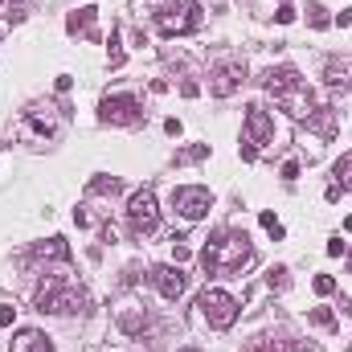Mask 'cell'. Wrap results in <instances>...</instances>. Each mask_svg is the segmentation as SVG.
Listing matches in <instances>:
<instances>
[{
    "instance_id": "cell-1",
    "label": "cell",
    "mask_w": 352,
    "mask_h": 352,
    "mask_svg": "<svg viewBox=\"0 0 352 352\" xmlns=\"http://www.w3.org/2000/svg\"><path fill=\"white\" fill-rule=\"evenodd\" d=\"M250 263H254V250H250V238H246L242 230H221V234L201 250L205 274H217V278H234V274H242Z\"/></svg>"
},
{
    "instance_id": "cell-2",
    "label": "cell",
    "mask_w": 352,
    "mask_h": 352,
    "mask_svg": "<svg viewBox=\"0 0 352 352\" xmlns=\"http://www.w3.org/2000/svg\"><path fill=\"white\" fill-rule=\"evenodd\" d=\"M263 87L274 94V102L291 115V119H311L320 107H316V94H311V87L299 78V70L295 66H278V70H266Z\"/></svg>"
},
{
    "instance_id": "cell-3",
    "label": "cell",
    "mask_w": 352,
    "mask_h": 352,
    "mask_svg": "<svg viewBox=\"0 0 352 352\" xmlns=\"http://www.w3.org/2000/svg\"><path fill=\"white\" fill-rule=\"evenodd\" d=\"M33 303H37V311L70 316V311H82L87 295H82V287H78L74 278H66V274H45V278L37 283V291H33Z\"/></svg>"
},
{
    "instance_id": "cell-4",
    "label": "cell",
    "mask_w": 352,
    "mask_h": 352,
    "mask_svg": "<svg viewBox=\"0 0 352 352\" xmlns=\"http://www.w3.org/2000/svg\"><path fill=\"white\" fill-rule=\"evenodd\" d=\"M156 29L164 37H184V33H197L201 29V8L192 0H173L156 12Z\"/></svg>"
},
{
    "instance_id": "cell-5",
    "label": "cell",
    "mask_w": 352,
    "mask_h": 352,
    "mask_svg": "<svg viewBox=\"0 0 352 352\" xmlns=\"http://www.w3.org/2000/svg\"><path fill=\"white\" fill-rule=\"evenodd\" d=\"M156 226H160L156 192H152V188L131 192V201H127V230H131L135 238H148V234H156Z\"/></svg>"
},
{
    "instance_id": "cell-6",
    "label": "cell",
    "mask_w": 352,
    "mask_h": 352,
    "mask_svg": "<svg viewBox=\"0 0 352 352\" xmlns=\"http://www.w3.org/2000/svg\"><path fill=\"white\" fill-rule=\"evenodd\" d=\"M197 307H201V316L209 320V328H217V332L234 328V320H238V299L226 295V291H217V287H205V291L197 295Z\"/></svg>"
},
{
    "instance_id": "cell-7",
    "label": "cell",
    "mask_w": 352,
    "mask_h": 352,
    "mask_svg": "<svg viewBox=\"0 0 352 352\" xmlns=\"http://www.w3.org/2000/svg\"><path fill=\"white\" fill-rule=\"evenodd\" d=\"M58 131H62V111L58 107H33L21 119V135L29 144H50V140H58Z\"/></svg>"
},
{
    "instance_id": "cell-8",
    "label": "cell",
    "mask_w": 352,
    "mask_h": 352,
    "mask_svg": "<svg viewBox=\"0 0 352 352\" xmlns=\"http://www.w3.org/2000/svg\"><path fill=\"white\" fill-rule=\"evenodd\" d=\"M173 209L184 217V221H201V217L213 209V192H209V188H201V184L173 188Z\"/></svg>"
},
{
    "instance_id": "cell-9",
    "label": "cell",
    "mask_w": 352,
    "mask_h": 352,
    "mask_svg": "<svg viewBox=\"0 0 352 352\" xmlns=\"http://www.w3.org/2000/svg\"><path fill=\"white\" fill-rule=\"evenodd\" d=\"M274 140V119L266 115L263 107H250L246 111V148H242V160L250 164L254 156H258V148Z\"/></svg>"
},
{
    "instance_id": "cell-10",
    "label": "cell",
    "mask_w": 352,
    "mask_h": 352,
    "mask_svg": "<svg viewBox=\"0 0 352 352\" xmlns=\"http://www.w3.org/2000/svg\"><path fill=\"white\" fill-rule=\"evenodd\" d=\"M140 119H144L140 98H131V94H107V98H102V123L131 127V123H140Z\"/></svg>"
},
{
    "instance_id": "cell-11",
    "label": "cell",
    "mask_w": 352,
    "mask_h": 352,
    "mask_svg": "<svg viewBox=\"0 0 352 352\" xmlns=\"http://www.w3.org/2000/svg\"><path fill=\"white\" fill-rule=\"evenodd\" d=\"M242 78H246V66H242V62H221V66L213 70V82H209V90H213L217 98H230L234 90L242 87Z\"/></svg>"
},
{
    "instance_id": "cell-12",
    "label": "cell",
    "mask_w": 352,
    "mask_h": 352,
    "mask_svg": "<svg viewBox=\"0 0 352 352\" xmlns=\"http://www.w3.org/2000/svg\"><path fill=\"white\" fill-rule=\"evenodd\" d=\"M152 283L164 299H180L184 295V270L180 266H152Z\"/></svg>"
},
{
    "instance_id": "cell-13",
    "label": "cell",
    "mask_w": 352,
    "mask_h": 352,
    "mask_svg": "<svg viewBox=\"0 0 352 352\" xmlns=\"http://www.w3.org/2000/svg\"><path fill=\"white\" fill-rule=\"evenodd\" d=\"M8 352H54V340L45 332H37V328H21L12 336V349Z\"/></svg>"
},
{
    "instance_id": "cell-14",
    "label": "cell",
    "mask_w": 352,
    "mask_h": 352,
    "mask_svg": "<svg viewBox=\"0 0 352 352\" xmlns=\"http://www.w3.org/2000/svg\"><path fill=\"white\" fill-rule=\"evenodd\" d=\"M94 16H98V12H94L90 4H82V8H74V12H70V21H66V29H70V33H82V37H90V41H98V29H94Z\"/></svg>"
},
{
    "instance_id": "cell-15",
    "label": "cell",
    "mask_w": 352,
    "mask_h": 352,
    "mask_svg": "<svg viewBox=\"0 0 352 352\" xmlns=\"http://www.w3.org/2000/svg\"><path fill=\"white\" fill-rule=\"evenodd\" d=\"M324 74H328V87L332 90H349L352 87V66L349 62H328Z\"/></svg>"
},
{
    "instance_id": "cell-16",
    "label": "cell",
    "mask_w": 352,
    "mask_h": 352,
    "mask_svg": "<svg viewBox=\"0 0 352 352\" xmlns=\"http://www.w3.org/2000/svg\"><path fill=\"white\" fill-rule=\"evenodd\" d=\"M33 258H70V246H66V238H50V242L33 246Z\"/></svg>"
},
{
    "instance_id": "cell-17",
    "label": "cell",
    "mask_w": 352,
    "mask_h": 352,
    "mask_svg": "<svg viewBox=\"0 0 352 352\" xmlns=\"http://www.w3.org/2000/svg\"><path fill=\"white\" fill-rule=\"evenodd\" d=\"M246 352H295V344L283 340V336H254Z\"/></svg>"
},
{
    "instance_id": "cell-18",
    "label": "cell",
    "mask_w": 352,
    "mask_h": 352,
    "mask_svg": "<svg viewBox=\"0 0 352 352\" xmlns=\"http://www.w3.org/2000/svg\"><path fill=\"white\" fill-rule=\"evenodd\" d=\"M119 328H123L127 336H140V332L148 328V311H123V316H119Z\"/></svg>"
},
{
    "instance_id": "cell-19",
    "label": "cell",
    "mask_w": 352,
    "mask_h": 352,
    "mask_svg": "<svg viewBox=\"0 0 352 352\" xmlns=\"http://www.w3.org/2000/svg\"><path fill=\"white\" fill-rule=\"evenodd\" d=\"M307 123H311V127H316L320 135H336V115H332L328 107H320V111H316V115H311Z\"/></svg>"
},
{
    "instance_id": "cell-20",
    "label": "cell",
    "mask_w": 352,
    "mask_h": 352,
    "mask_svg": "<svg viewBox=\"0 0 352 352\" xmlns=\"http://www.w3.org/2000/svg\"><path fill=\"white\" fill-rule=\"evenodd\" d=\"M332 173H336V184H340V188H352V156H340Z\"/></svg>"
},
{
    "instance_id": "cell-21",
    "label": "cell",
    "mask_w": 352,
    "mask_h": 352,
    "mask_svg": "<svg viewBox=\"0 0 352 352\" xmlns=\"http://www.w3.org/2000/svg\"><path fill=\"white\" fill-rule=\"evenodd\" d=\"M307 25L311 29H328V8L324 4H307Z\"/></svg>"
},
{
    "instance_id": "cell-22",
    "label": "cell",
    "mask_w": 352,
    "mask_h": 352,
    "mask_svg": "<svg viewBox=\"0 0 352 352\" xmlns=\"http://www.w3.org/2000/svg\"><path fill=\"white\" fill-rule=\"evenodd\" d=\"M205 156H209V144H192L176 156V164H192V160H205Z\"/></svg>"
},
{
    "instance_id": "cell-23",
    "label": "cell",
    "mask_w": 352,
    "mask_h": 352,
    "mask_svg": "<svg viewBox=\"0 0 352 352\" xmlns=\"http://www.w3.org/2000/svg\"><path fill=\"white\" fill-rule=\"evenodd\" d=\"M119 188H123V184H119L115 176H94V180H90V192H111V197H115Z\"/></svg>"
},
{
    "instance_id": "cell-24",
    "label": "cell",
    "mask_w": 352,
    "mask_h": 352,
    "mask_svg": "<svg viewBox=\"0 0 352 352\" xmlns=\"http://www.w3.org/2000/svg\"><path fill=\"white\" fill-rule=\"evenodd\" d=\"M307 320H311V324H316V328H336V316H332V311H328V307H316V311H311V316H307Z\"/></svg>"
},
{
    "instance_id": "cell-25",
    "label": "cell",
    "mask_w": 352,
    "mask_h": 352,
    "mask_svg": "<svg viewBox=\"0 0 352 352\" xmlns=\"http://www.w3.org/2000/svg\"><path fill=\"white\" fill-rule=\"evenodd\" d=\"M266 287H270V291H283V287H287V270H283V266H274V270L266 274Z\"/></svg>"
},
{
    "instance_id": "cell-26",
    "label": "cell",
    "mask_w": 352,
    "mask_h": 352,
    "mask_svg": "<svg viewBox=\"0 0 352 352\" xmlns=\"http://www.w3.org/2000/svg\"><path fill=\"white\" fill-rule=\"evenodd\" d=\"M311 287H316L320 295H332V291H336V278H332V274H316V283H311Z\"/></svg>"
},
{
    "instance_id": "cell-27",
    "label": "cell",
    "mask_w": 352,
    "mask_h": 352,
    "mask_svg": "<svg viewBox=\"0 0 352 352\" xmlns=\"http://www.w3.org/2000/svg\"><path fill=\"white\" fill-rule=\"evenodd\" d=\"M263 230L270 234V238H283V226H278V217H274V213H263Z\"/></svg>"
},
{
    "instance_id": "cell-28",
    "label": "cell",
    "mask_w": 352,
    "mask_h": 352,
    "mask_svg": "<svg viewBox=\"0 0 352 352\" xmlns=\"http://www.w3.org/2000/svg\"><path fill=\"white\" fill-rule=\"evenodd\" d=\"M111 66H115V70L123 66V45H119V37H115V33H111Z\"/></svg>"
},
{
    "instance_id": "cell-29",
    "label": "cell",
    "mask_w": 352,
    "mask_h": 352,
    "mask_svg": "<svg viewBox=\"0 0 352 352\" xmlns=\"http://www.w3.org/2000/svg\"><path fill=\"white\" fill-rule=\"evenodd\" d=\"M274 21H278V25H291V21H295V8H291V4H283V8L274 12Z\"/></svg>"
},
{
    "instance_id": "cell-30",
    "label": "cell",
    "mask_w": 352,
    "mask_h": 352,
    "mask_svg": "<svg viewBox=\"0 0 352 352\" xmlns=\"http://www.w3.org/2000/svg\"><path fill=\"white\" fill-rule=\"evenodd\" d=\"M16 320V307H0V328H8Z\"/></svg>"
},
{
    "instance_id": "cell-31",
    "label": "cell",
    "mask_w": 352,
    "mask_h": 352,
    "mask_svg": "<svg viewBox=\"0 0 352 352\" xmlns=\"http://www.w3.org/2000/svg\"><path fill=\"white\" fill-rule=\"evenodd\" d=\"M295 176H299V164H295V160H287V164H283V180H295Z\"/></svg>"
},
{
    "instance_id": "cell-32",
    "label": "cell",
    "mask_w": 352,
    "mask_h": 352,
    "mask_svg": "<svg viewBox=\"0 0 352 352\" xmlns=\"http://www.w3.org/2000/svg\"><path fill=\"white\" fill-rule=\"evenodd\" d=\"M328 254H332V258H340V254H344V242H340V238H336V242H328Z\"/></svg>"
},
{
    "instance_id": "cell-33",
    "label": "cell",
    "mask_w": 352,
    "mask_h": 352,
    "mask_svg": "<svg viewBox=\"0 0 352 352\" xmlns=\"http://www.w3.org/2000/svg\"><path fill=\"white\" fill-rule=\"evenodd\" d=\"M180 352H201V349H180Z\"/></svg>"
},
{
    "instance_id": "cell-34",
    "label": "cell",
    "mask_w": 352,
    "mask_h": 352,
    "mask_svg": "<svg viewBox=\"0 0 352 352\" xmlns=\"http://www.w3.org/2000/svg\"><path fill=\"white\" fill-rule=\"evenodd\" d=\"M283 4H287V0H283Z\"/></svg>"
}]
</instances>
